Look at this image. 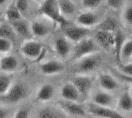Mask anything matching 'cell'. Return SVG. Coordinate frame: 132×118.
Segmentation results:
<instances>
[{"label": "cell", "instance_id": "obj_1", "mask_svg": "<svg viewBox=\"0 0 132 118\" xmlns=\"http://www.w3.org/2000/svg\"><path fill=\"white\" fill-rule=\"evenodd\" d=\"M38 11L40 15L48 18L53 22L60 25L63 28L69 25V20L60 12L58 0H44Z\"/></svg>", "mask_w": 132, "mask_h": 118}, {"label": "cell", "instance_id": "obj_2", "mask_svg": "<svg viewBox=\"0 0 132 118\" xmlns=\"http://www.w3.org/2000/svg\"><path fill=\"white\" fill-rule=\"evenodd\" d=\"M100 46L95 39L87 37L80 42L76 43L72 53L71 60L73 61H78L79 60L90 55L99 53Z\"/></svg>", "mask_w": 132, "mask_h": 118}, {"label": "cell", "instance_id": "obj_3", "mask_svg": "<svg viewBox=\"0 0 132 118\" xmlns=\"http://www.w3.org/2000/svg\"><path fill=\"white\" fill-rule=\"evenodd\" d=\"M20 51L24 56L32 60L41 59L45 54L43 45L39 42L31 39H28L22 43Z\"/></svg>", "mask_w": 132, "mask_h": 118}, {"label": "cell", "instance_id": "obj_4", "mask_svg": "<svg viewBox=\"0 0 132 118\" xmlns=\"http://www.w3.org/2000/svg\"><path fill=\"white\" fill-rule=\"evenodd\" d=\"M101 58L99 53L84 57L77 61L76 70L77 74H88L94 71L100 65Z\"/></svg>", "mask_w": 132, "mask_h": 118}, {"label": "cell", "instance_id": "obj_5", "mask_svg": "<svg viewBox=\"0 0 132 118\" xmlns=\"http://www.w3.org/2000/svg\"><path fill=\"white\" fill-rule=\"evenodd\" d=\"M64 36L71 43H77L81 40L89 37L90 29L81 26H70V24L63 27Z\"/></svg>", "mask_w": 132, "mask_h": 118}, {"label": "cell", "instance_id": "obj_6", "mask_svg": "<svg viewBox=\"0 0 132 118\" xmlns=\"http://www.w3.org/2000/svg\"><path fill=\"white\" fill-rule=\"evenodd\" d=\"M70 81L76 87L82 97L87 96L94 86V79L89 74H76Z\"/></svg>", "mask_w": 132, "mask_h": 118}, {"label": "cell", "instance_id": "obj_7", "mask_svg": "<svg viewBox=\"0 0 132 118\" xmlns=\"http://www.w3.org/2000/svg\"><path fill=\"white\" fill-rule=\"evenodd\" d=\"M58 107L67 115L72 117H86L87 112L83 106L78 102L68 101L65 100H59L57 101Z\"/></svg>", "mask_w": 132, "mask_h": 118}, {"label": "cell", "instance_id": "obj_8", "mask_svg": "<svg viewBox=\"0 0 132 118\" xmlns=\"http://www.w3.org/2000/svg\"><path fill=\"white\" fill-rule=\"evenodd\" d=\"M87 112L96 118H126L119 111L111 107H104L90 103L87 105Z\"/></svg>", "mask_w": 132, "mask_h": 118}, {"label": "cell", "instance_id": "obj_9", "mask_svg": "<svg viewBox=\"0 0 132 118\" xmlns=\"http://www.w3.org/2000/svg\"><path fill=\"white\" fill-rule=\"evenodd\" d=\"M26 89L23 84L20 83H13L9 91L4 96L0 97V99L11 104L18 103L26 97Z\"/></svg>", "mask_w": 132, "mask_h": 118}, {"label": "cell", "instance_id": "obj_10", "mask_svg": "<svg viewBox=\"0 0 132 118\" xmlns=\"http://www.w3.org/2000/svg\"><path fill=\"white\" fill-rule=\"evenodd\" d=\"M54 49L58 56L65 60L70 56L72 54L73 47L72 46V43L67 39L65 36L58 37L54 42Z\"/></svg>", "mask_w": 132, "mask_h": 118}, {"label": "cell", "instance_id": "obj_11", "mask_svg": "<svg viewBox=\"0 0 132 118\" xmlns=\"http://www.w3.org/2000/svg\"><path fill=\"white\" fill-rule=\"evenodd\" d=\"M98 83L101 90L110 93L118 90L121 87L118 80L108 73H101L98 77Z\"/></svg>", "mask_w": 132, "mask_h": 118}, {"label": "cell", "instance_id": "obj_12", "mask_svg": "<svg viewBox=\"0 0 132 118\" xmlns=\"http://www.w3.org/2000/svg\"><path fill=\"white\" fill-rule=\"evenodd\" d=\"M115 102V99L114 95L108 91L104 90H98L94 93L92 96L91 103L95 105L104 107H111Z\"/></svg>", "mask_w": 132, "mask_h": 118}, {"label": "cell", "instance_id": "obj_13", "mask_svg": "<svg viewBox=\"0 0 132 118\" xmlns=\"http://www.w3.org/2000/svg\"><path fill=\"white\" fill-rule=\"evenodd\" d=\"M39 69L44 75L53 76L62 73L65 69V66L60 60H50L42 63L39 65Z\"/></svg>", "mask_w": 132, "mask_h": 118}, {"label": "cell", "instance_id": "obj_14", "mask_svg": "<svg viewBox=\"0 0 132 118\" xmlns=\"http://www.w3.org/2000/svg\"><path fill=\"white\" fill-rule=\"evenodd\" d=\"M60 95L63 100L78 103H80V100L82 97L76 87L70 81L65 83L62 86L60 90Z\"/></svg>", "mask_w": 132, "mask_h": 118}, {"label": "cell", "instance_id": "obj_15", "mask_svg": "<svg viewBox=\"0 0 132 118\" xmlns=\"http://www.w3.org/2000/svg\"><path fill=\"white\" fill-rule=\"evenodd\" d=\"M114 32L99 29L96 33L95 40L100 47H103L105 49H113L114 43Z\"/></svg>", "mask_w": 132, "mask_h": 118}, {"label": "cell", "instance_id": "obj_16", "mask_svg": "<svg viewBox=\"0 0 132 118\" xmlns=\"http://www.w3.org/2000/svg\"><path fill=\"white\" fill-rule=\"evenodd\" d=\"M76 21L78 26H81L90 29V27L99 24L100 18L94 12H85L78 15Z\"/></svg>", "mask_w": 132, "mask_h": 118}, {"label": "cell", "instance_id": "obj_17", "mask_svg": "<svg viewBox=\"0 0 132 118\" xmlns=\"http://www.w3.org/2000/svg\"><path fill=\"white\" fill-rule=\"evenodd\" d=\"M55 95V87L50 83H45L40 86L36 95L38 102L46 103L53 99Z\"/></svg>", "mask_w": 132, "mask_h": 118}, {"label": "cell", "instance_id": "obj_18", "mask_svg": "<svg viewBox=\"0 0 132 118\" xmlns=\"http://www.w3.org/2000/svg\"><path fill=\"white\" fill-rule=\"evenodd\" d=\"M19 66L18 59L10 54H6L1 57L0 60V70L4 73H11L16 70Z\"/></svg>", "mask_w": 132, "mask_h": 118}, {"label": "cell", "instance_id": "obj_19", "mask_svg": "<svg viewBox=\"0 0 132 118\" xmlns=\"http://www.w3.org/2000/svg\"><path fill=\"white\" fill-rule=\"evenodd\" d=\"M9 23L12 26V27L16 35H19L26 39H29V36L32 35L30 23H29V22L27 20L21 19L19 20L12 22Z\"/></svg>", "mask_w": 132, "mask_h": 118}, {"label": "cell", "instance_id": "obj_20", "mask_svg": "<svg viewBox=\"0 0 132 118\" xmlns=\"http://www.w3.org/2000/svg\"><path fill=\"white\" fill-rule=\"evenodd\" d=\"M32 35L38 37L43 38L46 36L50 32V27L45 22L40 20H34L30 23Z\"/></svg>", "mask_w": 132, "mask_h": 118}, {"label": "cell", "instance_id": "obj_21", "mask_svg": "<svg viewBox=\"0 0 132 118\" xmlns=\"http://www.w3.org/2000/svg\"><path fill=\"white\" fill-rule=\"evenodd\" d=\"M125 40H126V38H125V33L120 29L116 30L114 32V43L113 49L115 54L116 61L118 62L119 66L122 64L121 60V49L123 47V45Z\"/></svg>", "mask_w": 132, "mask_h": 118}, {"label": "cell", "instance_id": "obj_22", "mask_svg": "<svg viewBox=\"0 0 132 118\" xmlns=\"http://www.w3.org/2000/svg\"><path fill=\"white\" fill-rule=\"evenodd\" d=\"M38 118H67V114L60 108L56 109L51 107H46L38 112Z\"/></svg>", "mask_w": 132, "mask_h": 118}, {"label": "cell", "instance_id": "obj_23", "mask_svg": "<svg viewBox=\"0 0 132 118\" xmlns=\"http://www.w3.org/2000/svg\"><path fill=\"white\" fill-rule=\"evenodd\" d=\"M58 4L61 14L66 19L75 14L77 7L72 0H58Z\"/></svg>", "mask_w": 132, "mask_h": 118}, {"label": "cell", "instance_id": "obj_24", "mask_svg": "<svg viewBox=\"0 0 132 118\" xmlns=\"http://www.w3.org/2000/svg\"><path fill=\"white\" fill-rule=\"evenodd\" d=\"M118 107L124 112H130L132 111V97L129 91L124 92L120 96L118 103Z\"/></svg>", "mask_w": 132, "mask_h": 118}, {"label": "cell", "instance_id": "obj_25", "mask_svg": "<svg viewBox=\"0 0 132 118\" xmlns=\"http://www.w3.org/2000/svg\"><path fill=\"white\" fill-rule=\"evenodd\" d=\"M12 76L10 73H2L0 75V97L4 96L13 84Z\"/></svg>", "mask_w": 132, "mask_h": 118}, {"label": "cell", "instance_id": "obj_26", "mask_svg": "<svg viewBox=\"0 0 132 118\" xmlns=\"http://www.w3.org/2000/svg\"><path fill=\"white\" fill-rule=\"evenodd\" d=\"M5 18L9 22H15L22 19V12L16 7L15 3L9 5L5 12Z\"/></svg>", "mask_w": 132, "mask_h": 118}, {"label": "cell", "instance_id": "obj_27", "mask_svg": "<svg viewBox=\"0 0 132 118\" xmlns=\"http://www.w3.org/2000/svg\"><path fill=\"white\" fill-rule=\"evenodd\" d=\"M15 36L16 34L10 23L3 22L0 24V38L9 39L13 42L15 39Z\"/></svg>", "mask_w": 132, "mask_h": 118}, {"label": "cell", "instance_id": "obj_28", "mask_svg": "<svg viewBox=\"0 0 132 118\" xmlns=\"http://www.w3.org/2000/svg\"><path fill=\"white\" fill-rule=\"evenodd\" d=\"M132 59V39H126L121 52V63H125L126 61Z\"/></svg>", "mask_w": 132, "mask_h": 118}, {"label": "cell", "instance_id": "obj_29", "mask_svg": "<svg viewBox=\"0 0 132 118\" xmlns=\"http://www.w3.org/2000/svg\"><path fill=\"white\" fill-rule=\"evenodd\" d=\"M13 42L9 39L0 38V53L9 54L13 48Z\"/></svg>", "mask_w": 132, "mask_h": 118}, {"label": "cell", "instance_id": "obj_30", "mask_svg": "<svg viewBox=\"0 0 132 118\" xmlns=\"http://www.w3.org/2000/svg\"><path fill=\"white\" fill-rule=\"evenodd\" d=\"M116 29H117V23L114 20L111 19H105L102 23H101V26H100V30H104V31L114 32Z\"/></svg>", "mask_w": 132, "mask_h": 118}, {"label": "cell", "instance_id": "obj_31", "mask_svg": "<svg viewBox=\"0 0 132 118\" xmlns=\"http://www.w3.org/2000/svg\"><path fill=\"white\" fill-rule=\"evenodd\" d=\"M121 66V72L120 73L127 77H132V62H128L120 65Z\"/></svg>", "mask_w": 132, "mask_h": 118}, {"label": "cell", "instance_id": "obj_32", "mask_svg": "<svg viewBox=\"0 0 132 118\" xmlns=\"http://www.w3.org/2000/svg\"><path fill=\"white\" fill-rule=\"evenodd\" d=\"M102 0H82L83 5L87 9H95L100 5Z\"/></svg>", "mask_w": 132, "mask_h": 118}, {"label": "cell", "instance_id": "obj_33", "mask_svg": "<svg viewBox=\"0 0 132 118\" xmlns=\"http://www.w3.org/2000/svg\"><path fill=\"white\" fill-rule=\"evenodd\" d=\"M15 4L21 12H26L29 9V0H16Z\"/></svg>", "mask_w": 132, "mask_h": 118}, {"label": "cell", "instance_id": "obj_34", "mask_svg": "<svg viewBox=\"0 0 132 118\" xmlns=\"http://www.w3.org/2000/svg\"><path fill=\"white\" fill-rule=\"evenodd\" d=\"M124 19L128 25L132 26V5L128 6L125 9L124 12Z\"/></svg>", "mask_w": 132, "mask_h": 118}, {"label": "cell", "instance_id": "obj_35", "mask_svg": "<svg viewBox=\"0 0 132 118\" xmlns=\"http://www.w3.org/2000/svg\"><path fill=\"white\" fill-rule=\"evenodd\" d=\"M29 111L26 108H21L18 110L14 114L13 118H29Z\"/></svg>", "mask_w": 132, "mask_h": 118}, {"label": "cell", "instance_id": "obj_36", "mask_svg": "<svg viewBox=\"0 0 132 118\" xmlns=\"http://www.w3.org/2000/svg\"><path fill=\"white\" fill-rule=\"evenodd\" d=\"M107 2L111 8L114 9H118L121 7L122 4V0H107Z\"/></svg>", "mask_w": 132, "mask_h": 118}, {"label": "cell", "instance_id": "obj_37", "mask_svg": "<svg viewBox=\"0 0 132 118\" xmlns=\"http://www.w3.org/2000/svg\"><path fill=\"white\" fill-rule=\"evenodd\" d=\"M9 111L6 108L0 107V118H8Z\"/></svg>", "mask_w": 132, "mask_h": 118}, {"label": "cell", "instance_id": "obj_38", "mask_svg": "<svg viewBox=\"0 0 132 118\" xmlns=\"http://www.w3.org/2000/svg\"><path fill=\"white\" fill-rule=\"evenodd\" d=\"M117 73H118V76L121 80H125V81H127V82H128V83H130L131 84H132V77H125V76L121 74L119 72H117Z\"/></svg>", "mask_w": 132, "mask_h": 118}, {"label": "cell", "instance_id": "obj_39", "mask_svg": "<svg viewBox=\"0 0 132 118\" xmlns=\"http://www.w3.org/2000/svg\"><path fill=\"white\" fill-rule=\"evenodd\" d=\"M8 0H0V5H4L6 2H7Z\"/></svg>", "mask_w": 132, "mask_h": 118}, {"label": "cell", "instance_id": "obj_40", "mask_svg": "<svg viewBox=\"0 0 132 118\" xmlns=\"http://www.w3.org/2000/svg\"><path fill=\"white\" fill-rule=\"evenodd\" d=\"M4 20H5V19H4V18H3L2 15H0V24H1L2 22H4Z\"/></svg>", "mask_w": 132, "mask_h": 118}, {"label": "cell", "instance_id": "obj_41", "mask_svg": "<svg viewBox=\"0 0 132 118\" xmlns=\"http://www.w3.org/2000/svg\"><path fill=\"white\" fill-rule=\"evenodd\" d=\"M129 93H130L131 96V97H132V87H131V88L130 89V90H129Z\"/></svg>", "mask_w": 132, "mask_h": 118}, {"label": "cell", "instance_id": "obj_42", "mask_svg": "<svg viewBox=\"0 0 132 118\" xmlns=\"http://www.w3.org/2000/svg\"><path fill=\"white\" fill-rule=\"evenodd\" d=\"M2 15H3L2 12V11H0V15H2Z\"/></svg>", "mask_w": 132, "mask_h": 118}, {"label": "cell", "instance_id": "obj_43", "mask_svg": "<svg viewBox=\"0 0 132 118\" xmlns=\"http://www.w3.org/2000/svg\"><path fill=\"white\" fill-rule=\"evenodd\" d=\"M36 1H41V2H43V1H44V0H36Z\"/></svg>", "mask_w": 132, "mask_h": 118}, {"label": "cell", "instance_id": "obj_44", "mask_svg": "<svg viewBox=\"0 0 132 118\" xmlns=\"http://www.w3.org/2000/svg\"><path fill=\"white\" fill-rule=\"evenodd\" d=\"M0 60H1V57H0Z\"/></svg>", "mask_w": 132, "mask_h": 118}, {"label": "cell", "instance_id": "obj_45", "mask_svg": "<svg viewBox=\"0 0 132 118\" xmlns=\"http://www.w3.org/2000/svg\"><path fill=\"white\" fill-rule=\"evenodd\" d=\"M131 62H132V59H131Z\"/></svg>", "mask_w": 132, "mask_h": 118}]
</instances>
